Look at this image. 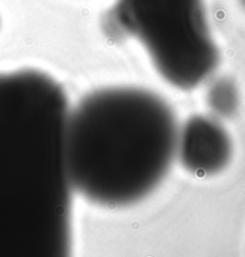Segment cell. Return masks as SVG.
I'll return each mask as SVG.
<instances>
[{"mask_svg": "<svg viewBox=\"0 0 245 257\" xmlns=\"http://www.w3.org/2000/svg\"><path fill=\"white\" fill-rule=\"evenodd\" d=\"M68 114L45 72L0 73V257H72Z\"/></svg>", "mask_w": 245, "mask_h": 257, "instance_id": "6da1fadb", "label": "cell"}, {"mask_svg": "<svg viewBox=\"0 0 245 257\" xmlns=\"http://www.w3.org/2000/svg\"><path fill=\"white\" fill-rule=\"evenodd\" d=\"M177 120L152 91L111 86L70 109L66 163L73 193L93 205L122 208L162 183L176 157Z\"/></svg>", "mask_w": 245, "mask_h": 257, "instance_id": "7a4b0ae2", "label": "cell"}, {"mask_svg": "<svg viewBox=\"0 0 245 257\" xmlns=\"http://www.w3.org/2000/svg\"><path fill=\"white\" fill-rule=\"evenodd\" d=\"M104 30L115 40H137L176 89H195L220 60L205 0H116L105 15Z\"/></svg>", "mask_w": 245, "mask_h": 257, "instance_id": "3957f363", "label": "cell"}, {"mask_svg": "<svg viewBox=\"0 0 245 257\" xmlns=\"http://www.w3.org/2000/svg\"><path fill=\"white\" fill-rule=\"evenodd\" d=\"M176 156L190 174L199 177L214 176L230 164L232 140L214 118L194 115L178 132Z\"/></svg>", "mask_w": 245, "mask_h": 257, "instance_id": "277c9868", "label": "cell"}, {"mask_svg": "<svg viewBox=\"0 0 245 257\" xmlns=\"http://www.w3.org/2000/svg\"><path fill=\"white\" fill-rule=\"evenodd\" d=\"M207 103L210 110L220 117H231L239 108V92L233 80L220 78L209 87Z\"/></svg>", "mask_w": 245, "mask_h": 257, "instance_id": "5b68a950", "label": "cell"}, {"mask_svg": "<svg viewBox=\"0 0 245 257\" xmlns=\"http://www.w3.org/2000/svg\"><path fill=\"white\" fill-rule=\"evenodd\" d=\"M241 2H243V4H244V6H245V0H241Z\"/></svg>", "mask_w": 245, "mask_h": 257, "instance_id": "8992f818", "label": "cell"}]
</instances>
